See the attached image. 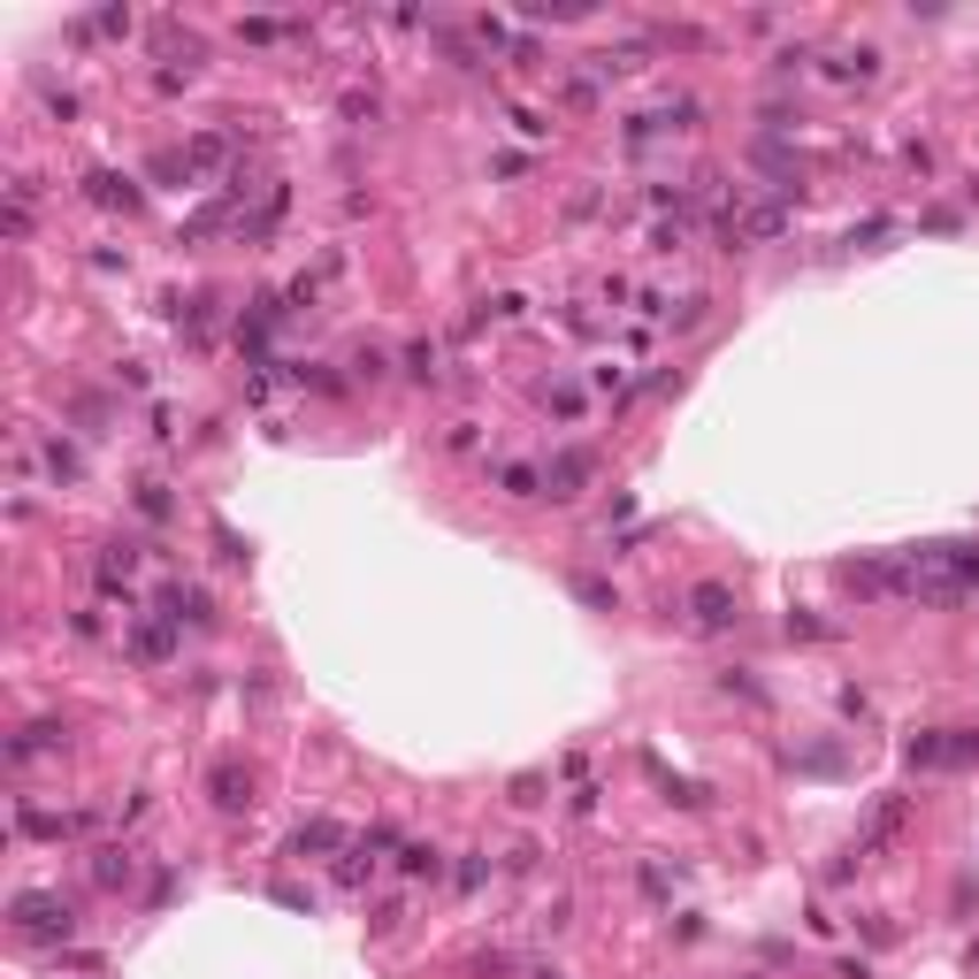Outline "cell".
Segmentation results:
<instances>
[{
	"label": "cell",
	"mask_w": 979,
	"mask_h": 979,
	"mask_svg": "<svg viewBox=\"0 0 979 979\" xmlns=\"http://www.w3.org/2000/svg\"><path fill=\"white\" fill-rule=\"evenodd\" d=\"M15 926L38 934V942H54V934H69V903H54V895H15Z\"/></svg>",
	"instance_id": "1"
},
{
	"label": "cell",
	"mask_w": 979,
	"mask_h": 979,
	"mask_svg": "<svg viewBox=\"0 0 979 979\" xmlns=\"http://www.w3.org/2000/svg\"><path fill=\"white\" fill-rule=\"evenodd\" d=\"M689 613H696V628H727L735 620V590L727 582H696L689 590Z\"/></svg>",
	"instance_id": "2"
},
{
	"label": "cell",
	"mask_w": 979,
	"mask_h": 979,
	"mask_svg": "<svg viewBox=\"0 0 979 979\" xmlns=\"http://www.w3.org/2000/svg\"><path fill=\"white\" fill-rule=\"evenodd\" d=\"M582 483H590V460H582V452H559V460H551V497H574Z\"/></svg>",
	"instance_id": "3"
},
{
	"label": "cell",
	"mask_w": 979,
	"mask_h": 979,
	"mask_svg": "<svg viewBox=\"0 0 979 979\" xmlns=\"http://www.w3.org/2000/svg\"><path fill=\"white\" fill-rule=\"evenodd\" d=\"M781 230H789V207H750L735 222V238H781Z\"/></svg>",
	"instance_id": "4"
},
{
	"label": "cell",
	"mask_w": 979,
	"mask_h": 979,
	"mask_svg": "<svg viewBox=\"0 0 979 979\" xmlns=\"http://www.w3.org/2000/svg\"><path fill=\"white\" fill-rule=\"evenodd\" d=\"M215 804H222V812H238V804H245V773H238V766H222V773H215Z\"/></svg>",
	"instance_id": "5"
},
{
	"label": "cell",
	"mask_w": 979,
	"mask_h": 979,
	"mask_svg": "<svg viewBox=\"0 0 979 979\" xmlns=\"http://www.w3.org/2000/svg\"><path fill=\"white\" fill-rule=\"evenodd\" d=\"M100 880H108V888H116V880H131V857H123V849H108V857H100Z\"/></svg>",
	"instance_id": "6"
}]
</instances>
